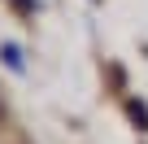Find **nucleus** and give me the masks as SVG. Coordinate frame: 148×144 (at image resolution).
<instances>
[{
	"instance_id": "nucleus-1",
	"label": "nucleus",
	"mask_w": 148,
	"mask_h": 144,
	"mask_svg": "<svg viewBox=\"0 0 148 144\" xmlns=\"http://www.w3.org/2000/svg\"><path fill=\"white\" fill-rule=\"evenodd\" d=\"M5 61H9L13 70H22V52H18V48H5Z\"/></svg>"
}]
</instances>
